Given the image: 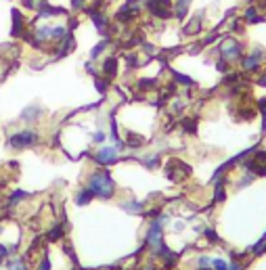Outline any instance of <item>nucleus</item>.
Masks as SVG:
<instances>
[{"mask_svg":"<svg viewBox=\"0 0 266 270\" xmlns=\"http://www.w3.org/2000/svg\"><path fill=\"white\" fill-rule=\"evenodd\" d=\"M88 189H91L95 197H101V199H112L116 195V183L105 170H97L88 176Z\"/></svg>","mask_w":266,"mask_h":270,"instance_id":"1","label":"nucleus"},{"mask_svg":"<svg viewBox=\"0 0 266 270\" xmlns=\"http://www.w3.org/2000/svg\"><path fill=\"white\" fill-rule=\"evenodd\" d=\"M166 218H160V220H153L151 227H149V233H147V245L151 247L153 252H162L164 250V222Z\"/></svg>","mask_w":266,"mask_h":270,"instance_id":"2","label":"nucleus"},{"mask_svg":"<svg viewBox=\"0 0 266 270\" xmlns=\"http://www.w3.org/2000/svg\"><path fill=\"white\" fill-rule=\"evenodd\" d=\"M38 141H40V134L38 132H34V130H21V132L11 134L9 147H13V149H28V147H34Z\"/></svg>","mask_w":266,"mask_h":270,"instance_id":"3","label":"nucleus"},{"mask_svg":"<svg viewBox=\"0 0 266 270\" xmlns=\"http://www.w3.org/2000/svg\"><path fill=\"white\" fill-rule=\"evenodd\" d=\"M95 162L101 166H112L118 162V149L116 147H101L95 153Z\"/></svg>","mask_w":266,"mask_h":270,"instance_id":"4","label":"nucleus"},{"mask_svg":"<svg viewBox=\"0 0 266 270\" xmlns=\"http://www.w3.org/2000/svg\"><path fill=\"white\" fill-rule=\"evenodd\" d=\"M101 72L107 78H114L118 74V57H107L103 61V65H101Z\"/></svg>","mask_w":266,"mask_h":270,"instance_id":"5","label":"nucleus"},{"mask_svg":"<svg viewBox=\"0 0 266 270\" xmlns=\"http://www.w3.org/2000/svg\"><path fill=\"white\" fill-rule=\"evenodd\" d=\"M21 32H24V17L15 9L13 11V36H21Z\"/></svg>","mask_w":266,"mask_h":270,"instance_id":"6","label":"nucleus"},{"mask_svg":"<svg viewBox=\"0 0 266 270\" xmlns=\"http://www.w3.org/2000/svg\"><path fill=\"white\" fill-rule=\"evenodd\" d=\"M95 195L91 193V189H82V191H78V195H76V204L82 208V206H86V204H91V199H93Z\"/></svg>","mask_w":266,"mask_h":270,"instance_id":"7","label":"nucleus"},{"mask_svg":"<svg viewBox=\"0 0 266 270\" xmlns=\"http://www.w3.org/2000/svg\"><path fill=\"white\" fill-rule=\"evenodd\" d=\"M122 210L124 212H130V214H141L143 212V206L139 204V201H126V204H122Z\"/></svg>","mask_w":266,"mask_h":270,"instance_id":"8","label":"nucleus"},{"mask_svg":"<svg viewBox=\"0 0 266 270\" xmlns=\"http://www.w3.org/2000/svg\"><path fill=\"white\" fill-rule=\"evenodd\" d=\"M9 270H28L26 268V260L24 258H13L9 262Z\"/></svg>","mask_w":266,"mask_h":270,"instance_id":"9","label":"nucleus"},{"mask_svg":"<svg viewBox=\"0 0 266 270\" xmlns=\"http://www.w3.org/2000/svg\"><path fill=\"white\" fill-rule=\"evenodd\" d=\"M107 44H109L107 40H103L101 44H97V47H95V49L91 51V59H99V55H101V53H103V51L107 49Z\"/></svg>","mask_w":266,"mask_h":270,"instance_id":"10","label":"nucleus"},{"mask_svg":"<svg viewBox=\"0 0 266 270\" xmlns=\"http://www.w3.org/2000/svg\"><path fill=\"white\" fill-rule=\"evenodd\" d=\"M63 235V229H61V224H55V229L49 233V241H59Z\"/></svg>","mask_w":266,"mask_h":270,"instance_id":"11","label":"nucleus"},{"mask_svg":"<svg viewBox=\"0 0 266 270\" xmlns=\"http://www.w3.org/2000/svg\"><path fill=\"white\" fill-rule=\"evenodd\" d=\"M105 141H107V134H105L103 130H97V132L93 134V143H95V145H103Z\"/></svg>","mask_w":266,"mask_h":270,"instance_id":"12","label":"nucleus"},{"mask_svg":"<svg viewBox=\"0 0 266 270\" xmlns=\"http://www.w3.org/2000/svg\"><path fill=\"white\" fill-rule=\"evenodd\" d=\"M9 258V247L5 243H0V264H5Z\"/></svg>","mask_w":266,"mask_h":270,"instance_id":"13","label":"nucleus"},{"mask_svg":"<svg viewBox=\"0 0 266 270\" xmlns=\"http://www.w3.org/2000/svg\"><path fill=\"white\" fill-rule=\"evenodd\" d=\"M38 270H51V260H49V258H42V262H40Z\"/></svg>","mask_w":266,"mask_h":270,"instance_id":"14","label":"nucleus"},{"mask_svg":"<svg viewBox=\"0 0 266 270\" xmlns=\"http://www.w3.org/2000/svg\"><path fill=\"white\" fill-rule=\"evenodd\" d=\"M97 88H99V93H105V88H107V84H105L103 80H101V82L97 80Z\"/></svg>","mask_w":266,"mask_h":270,"instance_id":"15","label":"nucleus"},{"mask_svg":"<svg viewBox=\"0 0 266 270\" xmlns=\"http://www.w3.org/2000/svg\"><path fill=\"white\" fill-rule=\"evenodd\" d=\"M72 3H74V7H76V9H80V7H82V0H72Z\"/></svg>","mask_w":266,"mask_h":270,"instance_id":"16","label":"nucleus"}]
</instances>
